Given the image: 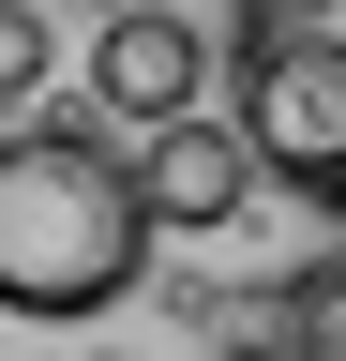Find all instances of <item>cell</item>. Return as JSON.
<instances>
[{
    "instance_id": "7",
    "label": "cell",
    "mask_w": 346,
    "mask_h": 361,
    "mask_svg": "<svg viewBox=\"0 0 346 361\" xmlns=\"http://www.w3.org/2000/svg\"><path fill=\"white\" fill-rule=\"evenodd\" d=\"M75 16H136V0H75Z\"/></svg>"
},
{
    "instance_id": "5",
    "label": "cell",
    "mask_w": 346,
    "mask_h": 361,
    "mask_svg": "<svg viewBox=\"0 0 346 361\" xmlns=\"http://www.w3.org/2000/svg\"><path fill=\"white\" fill-rule=\"evenodd\" d=\"M61 90V30H46V0H0V106H46Z\"/></svg>"
},
{
    "instance_id": "1",
    "label": "cell",
    "mask_w": 346,
    "mask_h": 361,
    "mask_svg": "<svg viewBox=\"0 0 346 361\" xmlns=\"http://www.w3.org/2000/svg\"><path fill=\"white\" fill-rule=\"evenodd\" d=\"M151 241H166V211L106 121H16L0 135V316L91 331V316L136 301Z\"/></svg>"
},
{
    "instance_id": "3",
    "label": "cell",
    "mask_w": 346,
    "mask_h": 361,
    "mask_svg": "<svg viewBox=\"0 0 346 361\" xmlns=\"http://www.w3.org/2000/svg\"><path fill=\"white\" fill-rule=\"evenodd\" d=\"M211 75H226V30L136 0V16H91V75H75V90L106 106V135H166V121L211 106Z\"/></svg>"
},
{
    "instance_id": "4",
    "label": "cell",
    "mask_w": 346,
    "mask_h": 361,
    "mask_svg": "<svg viewBox=\"0 0 346 361\" xmlns=\"http://www.w3.org/2000/svg\"><path fill=\"white\" fill-rule=\"evenodd\" d=\"M136 180H151V211H166V226H241L256 196H271V166H256V135H241L226 106H196V121L136 135Z\"/></svg>"
},
{
    "instance_id": "2",
    "label": "cell",
    "mask_w": 346,
    "mask_h": 361,
    "mask_svg": "<svg viewBox=\"0 0 346 361\" xmlns=\"http://www.w3.org/2000/svg\"><path fill=\"white\" fill-rule=\"evenodd\" d=\"M226 121L271 196L346 211V0H226Z\"/></svg>"
},
{
    "instance_id": "6",
    "label": "cell",
    "mask_w": 346,
    "mask_h": 361,
    "mask_svg": "<svg viewBox=\"0 0 346 361\" xmlns=\"http://www.w3.org/2000/svg\"><path fill=\"white\" fill-rule=\"evenodd\" d=\"M286 316H301V361H346V256H301L286 271Z\"/></svg>"
}]
</instances>
